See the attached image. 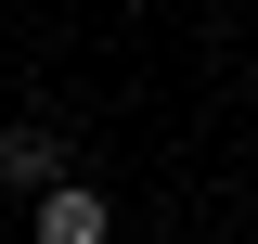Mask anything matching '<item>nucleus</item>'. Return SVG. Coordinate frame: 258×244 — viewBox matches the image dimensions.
<instances>
[{"mask_svg": "<svg viewBox=\"0 0 258 244\" xmlns=\"http://www.w3.org/2000/svg\"><path fill=\"white\" fill-rule=\"evenodd\" d=\"M103 231H116V206H103L91 180H52L39 193V244H103Z\"/></svg>", "mask_w": 258, "mask_h": 244, "instance_id": "1", "label": "nucleus"}, {"mask_svg": "<svg viewBox=\"0 0 258 244\" xmlns=\"http://www.w3.org/2000/svg\"><path fill=\"white\" fill-rule=\"evenodd\" d=\"M0 180L13 193H52L64 180V129H0Z\"/></svg>", "mask_w": 258, "mask_h": 244, "instance_id": "2", "label": "nucleus"}]
</instances>
